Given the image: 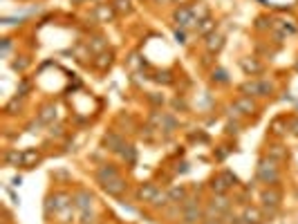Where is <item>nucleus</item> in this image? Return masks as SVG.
<instances>
[{
  "instance_id": "f257e3e1",
  "label": "nucleus",
  "mask_w": 298,
  "mask_h": 224,
  "mask_svg": "<svg viewBox=\"0 0 298 224\" xmlns=\"http://www.w3.org/2000/svg\"><path fill=\"white\" fill-rule=\"evenodd\" d=\"M255 179L265 184V186H276L278 181H280V166L278 161L269 159V157H262L255 166Z\"/></svg>"
},
{
  "instance_id": "f03ea898",
  "label": "nucleus",
  "mask_w": 298,
  "mask_h": 224,
  "mask_svg": "<svg viewBox=\"0 0 298 224\" xmlns=\"http://www.w3.org/2000/svg\"><path fill=\"white\" fill-rule=\"evenodd\" d=\"M280 200H282V193L278 191L276 186H265L260 193V208L265 213L267 220H274L280 208Z\"/></svg>"
},
{
  "instance_id": "7ed1b4c3",
  "label": "nucleus",
  "mask_w": 298,
  "mask_h": 224,
  "mask_svg": "<svg viewBox=\"0 0 298 224\" xmlns=\"http://www.w3.org/2000/svg\"><path fill=\"white\" fill-rule=\"evenodd\" d=\"M180 211H182V222L184 224H200L204 220V211L200 206V200H195V198L184 200Z\"/></svg>"
},
{
  "instance_id": "20e7f679",
  "label": "nucleus",
  "mask_w": 298,
  "mask_h": 224,
  "mask_svg": "<svg viewBox=\"0 0 298 224\" xmlns=\"http://www.w3.org/2000/svg\"><path fill=\"white\" fill-rule=\"evenodd\" d=\"M69 202H72V198H69L65 191H56L52 193L47 198V202H45V215H59L61 211H68L69 208Z\"/></svg>"
},
{
  "instance_id": "39448f33",
  "label": "nucleus",
  "mask_w": 298,
  "mask_h": 224,
  "mask_svg": "<svg viewBox=\"0 0 298 224\" xmlns=\"http://www.w3.org/2000/svg\"><path fill=\"white\" fill-rule=\"evenodd\" d=\"M173 21L184 29V27H197V16L193 14V7H177L173 11Z\"/></svg>"
},
{
  "instance_id": "423d86ee",
  "label": "nucleus",
  "mask_w": 298,
  "mask_h": 224,
  "mask_svg": "<svg viewBox=\"0 0 298 224\" xmlns=\"http://www.w3.org/2000/svg\"><path fill=\"white\" fill-rule=\"evenodd\" d=\"M231 110H233L235 117H249V114H253L255 110H258V106H255V101L251 99V96H240V99H235L233 106H231Z\"/></svg>"
},
{
  "instance_id": "0eeeda50",
  "label": "nucleus",
  "mask_w": 298,
  "mask_h": 224,
  "mask_svg": "<svg viewBox=\"0 0 298 224\" xmlns=\"http://www.w3.org/2000/svg\"><path fill=\"white\" fill-rule=\"evenodd\" d=\"M101 188L108 193V195H112V198H121L123 193L128 191V181L123 179L121 175H119V177H115V179H108V181H103V184H101Z\"/></svg>"
},
{
  "instance_id": "6e6552de",
  "label": "nucleus",
  "mask_w": 298,
  "mask_h": 224,
  "mask_svg": "<svg viewBox=\"0 0 298 224\" xmlns=\"http://www.w3.org/2000/svg\"><path fill=\"white\" fill-rule=\"evenodd\" d=\"M74 204L76 208H79L81 213L83 211H92V206H94V195H92L90 191H76L74 193Z\"/></svg>"
},
{
  "instance_id": "1a4fd4ad",
  "label": "nucleus",
  "mask_w": 298,
  "mask_h": 224,
  "mask_svg": "<svg viewBox=\"0 0 298 224\" xmlns=\"http://www.w3.org/2000/svg\"><path fill=\"white\" fill-rule=\"evenodd\" d=\"M242 220H245V224H265L267 222L260 206H245L242 208Z\"/></svg>"
},
{
  "instance_id": "9d476101",
  "label": "nucleus",
  "mask_w": 298,
  "mask_h": 224,
  "mask_svg": "<svg viewBox=\"0 0 298 224\" xmlns=\"http://www.w3.org/2000/svg\"><path fill=\"white\" fill-rule=\"evenodd\" d=\"M119 175H121V173L117 171L115 164H103L96 168V181H99V184H103V181H108V179H115V177H119Z\"/></svg>"
},
{
  "instance_id": "9b49d317",
  "label": "nucleus",
  "mask_w": 298,
  "mask_h": 224,
  "mask_svg": "<svg viewBox=\"0 0 298 224\" xmlns=\"http://www.w3.org/2000/svg\"><path fill=\"white\" fill-rule=\"evenodd\" d=\"M103 146H106L108 150H112V153H119V150L123 148V137L121 134H117L115 130H108V134L103 137Z\"/></svg>"
},
{
  "instance_id": "f8f14e48",
  "label": "nucleus",
  "mask_w": 298,
  "mask_h": 224,
  "mask_svg": "<svg viewBox=\"0 0 298 224\" xmlns=\"http://www.w3.org/2000/svg\"><path fill=\"white\" fill-rule=\"evenodd\" d=\"M267 157L280 164V161H287L289 153H287V148H285L282 144H269V146H267Z\"/></svg>"
},
{
  "instance_id": "ddd939ff",
  "label": "nucleus",
  "mask_w": 298,
  "mask_h": 224,
  "mask_svg": "<svg viewBox=\"0 0 298 224\" xmlns=\"http://www.w3.org/2000/svg\"><path fill=\"white\" fill-rule=\"evenodd\" d=\"M115 16H117V11H115V7H112V5H103V2H101V5L94 7V18L99 22H110Z\"/></svg>"
},
{
  "instance_id": "4468645a",
  "label": "nucleus",
  "mask_w": 298,
  "mask_h": 224,
  "mask_svg": "<svg viewBox=\"0 0 298 224\" xmlns=\"http://www.w3.org/2000/svg\"><path fill=\"white\" fill-rule=\"evenodd\" d=\"M160 191V188L155 186L153 181H146V184H141V186L137 188V200L139 202H146V204H150V200L155 198V193Z\"/></svg>"
},
{
  "instance_id": "2eb2a0df",
  "label": "nucleus",
  "mask_w": 298,
  "mask_h": 224,
  "mask_svg": "<svg viewBox=\"0 0 298 224\" xmlns=\"http://www.w3.org/2000/svg\"><path fill=\"white\" fill-rule=\"evenodd\" d=\"M204 45H206V49L211 54H215V52H220V49L224 47V36H222V34H218V32H213V34H208V36H206Z\"/></svg>"
},
{
  "instance_id": "dca6fc26",
  "label": "nucleus",
  "mask_w": 298,
  "mask_h": 224,
  "mask_svg": "<svg viewBox=\"0 0 298 224\" xmlns=\"http://www.w3.org/2000/svg\"><path fill=\"white\" fill-rule=\"evenodd\" d=\"M208 188L213 191V195H227V191L231 188V184H229L227 179H224L222 175H218V177H213V179H211Z\"/></svg>"
},
{
  "instance_id": "f3484780",
  "label": "nucleus",
  "mask_w": 298,
  "mask_h": 224,
  "mask_svg": "<svg viewBox=\"0 0 298 224\" xmlns=\"http://www.w3.org/2000/svg\"><path fill=\"white\" fill-rule=\"evenodd\" d=\"M54 119H56V106H54V103H45V106H41V110H38V121L52 123Z\"/></svg>"
},
{
  "instance_id": "a211bd4d",
  "label": "nucleus",
  "mask_w": 298,
  "mask_h": 224,
  "mask_svg": "<svg viewBox=\"0 0 298 224\" xmlns=\"http://www.w3.org/2000/svg\"><path fill=\"white\" fill-rule=\"evenodd\" d=\"M213 29H215V22H213L211 16H204L202 21H197V27H195V32L200 34V36L206 38L208 34H213Z\"/></svg>"
},
{
  "instance_id": "6ab92c4d",
  "label": "nucleus",
  "mask_w": 298,
  "mask_h": 224,
  "mask_svg": "<svg viewBox=\"0 0 298 224\" xmlns=\"http://www.w3.org/2000/svg\"><path fill=\"white\" fill-rule=\"evenodd\" d=\"M112 59H115L112 52H101V54H96V59L92 61V63H94V67L99 69V72H106V69L112 65Z\"/></svg>"
},
{
  "instance_id": "aec40b11",
  "label": "nucleus",
  "mask_w": 298,
  "mask_h": 224,
  "mask_svg": "<svg viewBox=\"0 0 298 224\" xmlns=\"http://www.w3.org/2000/svg\"><path fill=\"white\" fill-rule=\"evenodd\" d=\"M5 164L7 166H23V159H25V153H21V150H16V148H9L5 153Z\"/></svg>"
},
{
  "instance_id": "412c9836",
  "label": "nucleus",
  "mask_w": 298,
  "mask_h": 224,
  "mask_svg": "<svg viewBox=\"0 0 298 224\" xmlns=\"http://www.w3.org/2000/svg\"><path fill=\"white\" fill-rule=\"evenodd\" d=\"M240 92H242L245 96H262L260 81H245V83L240 86Z\"/></svg>"
},
{
  "instance_id": "4be33fe9",
  "label": "nucleus",
  "mask_w": 298,
  "mask_h": 224,
  "mask_svg": "<svg viewBox=\"0 0 298 224\" xmlns=\"http://www.w3.org/2000/svg\"><path fill=\"white\" fill-rule=\"evenodd\" d=\"M41 153H38L36 148H27L25 150V159H23V166H25V168H34V166L36 164H41Z\"/></svg>"
},
{
  "instance_id": "5701e85b",
  "label": "nucleus",
  "mask_w": 298,
  "mask_h": 224,
  "mask_svg": "<svg viewBox=\"0 0 298 224\" xmlns=\"http://www.w3.org/2000/svg\"><path fill=\"white\" fill-rule=\"evenodd\" d=\"M168 204H173L170 198H168V191H157L155 193V198L150 200V206L153 208H164V206H168Z\"/></svg>"
},
{
  "instance_id": "b1692460",
  "label": "nucleus",
  "mask_w": 298,
  "mask_h": 224,
  "mask_svg": "<svg viewBox=\"0 0 298 224\" xmlns=\"http://www.w3.org/2000/svg\"><path fill=\"white\" fill-rule=\"evenodd\" d=\"M119 155H121V159L126 161L128 166H133L135 161H137V148H135V146H130V144H126L121 150H119Z\"/></svg>"
},
{
  "instance_id": "393cba45",
  "label": "nucleus",
  "mask_w": 298,
  "mask_h": 224,
  "mask_svg": "<svg viewBox=\"0 0 298 224\" xmlns=\"http://www.w3.org/2000/svg\"><path fill=\"white\" fill-rule=\"evenodd\" d=\"M168 198H170V202H173V204H180V202H184V200L188 198V193H186V188H184V186H173V188H168Z\"/></svg>"
},
{
  "instance_id": "a878e982",
  "label": "nucleus",
  "mask_w": 298,
  "mask_h": 224,
  "mask_svg": "<svg viewBox=\"0 0 298 224\" xmlns=\"http://www.w3.org/2000/svg\"><path fill=\"white\" fill-rule=\"evenodd\" d=\"M112 7H115V11H117V14L126 16V14H130V11H133V0H112Z\"/></svg>"
},
{
  "instance_id": "bb28decb",
  "label": "nucleus",
  "mask_w": 298,
  "mask_h": 224,
  "mask_svg": "<svg viewBox=\"0 0 298 224\" xmlns=\"http://www.w3.org/2000/svg\"><path fill=\"white\" fill-rule=\"evenodd\" d=\"M160 130H164L166 134L175 133V130H177V121H175V117H170V114H166V112H164V117H161V126H160Z\"/></svg>"
},
{
  "instance_id": "cd10ccee",
  "label": "nucleus",
  "mask_w": 298,
  "mask_h": 224,
  "mask_svg": "<svg viewBox=\"0 0 298 224\" xmlns=\"http://www.w3.org/2000/svg\"><path fill=\"white\" fill-rule=\"evenodd\" d=\"M240 65H242V69H245V72H247V74H260V72H262V65L260 63H255V61L253 59H242V61H240Z\"/></svg>"
},
{
  "instance_id": "c85d7f7f",
  "label": "nucleus",
  "mask_w": 298,
  "mask_h": 224,
  "mask_svg": "<svg viewBox=\"0 0 298 224\" xmlns=\"http://www.w3.org/2000/svg\"><path fill=\"white\" fill-rule=\"evenodd\" d=\"M106 41H103L101 36H94V38H90L88 41V47H92V52H96V54H101V52H106Z\"/></svg>"
},
{
  "instance_id": "c756f323",
  "label": "nucleus",
  "mask_w": 298,
  "mask_h": 224,
  "mask_svg": "<svg viewBox=\"0 0 298 224\" xmlns=\"http://www.w3.org/2000/svg\"><path fill=\"white\" fill-rule=\"evenodd\" d=\"M23 99H25V96H14V99H11L9 103H7L5 106V112H9V114H16V110H21V106H23Z\"/></svg>"
},
{
  "instance_id": "7c9ffc66",
  "label": "nucleus",
  "mask_w": 298,
  "mask_h": 224,
  "mask_svg": "<svg viewBox=\"0 0 298 224\" xmlns=\"http://www.w3.org/2000/svg\"><path fill=\"white\" fill-rule=\"evenodd\" d=\"M213 81H215V83H227V81H229V76H227V72H224V69H213Z\"/></svg>"
},
{
  "instance_id": "2f4dec72",
  "label": "nucleus",
  "mask_w": 298,
  "mask_h": 224,
  "mask_svg": "<svg viewBox=\"0 0 298 224\" xmlns=\"http://www.w3.org/2000/svg\"><path fill=\"white\" fill-rule=\"evenodd\" d=\"M81 224H96V215L92 211H83L81 213Z\"/></svg>"
},
{
  "instance_id": "473e14b6",
  "label": "nucleus",
  "mask_w": 298,
  "mask_h": 224,
  "mask_svg": "<svg viewBox=\"0 0 298 224\" xmlns=\"http://www.w3.org/2000/svg\"><path fill=\"white\" fill-rule=\"evenodd\" d=\"M285 121H287V130H289V133L298 137V117H289V119H285Z\"/></svg>"
},
{
  "instance_id": "72a5a7b5",
  "label": "nucleus",
  "mask_w": 298,
  "mask_h": 224,
  "mask_svg": "<svg viewBox=\"0 0 298 224\" xmlns=\"http://www.w3.org/2000/svg\"><path fill=\"white\" fill-rule=\"evenodd\" d=\"M27 65H29V59L27 56H21V61H14V69H27Z\"/></svg>"
},
{
  "instance_id": "f704fd0d",
  "label": "nucleus",
  "mask_w": 298,
  "mask_h": 224,
  "mask_svg": "<svg viewBox=\"0 0 298 224\" xmlns=\"http://www.w3.org/2000/svg\"><path fill=\"white\" fill-rule=\"evenodd\" d=\"M220 175H222V177H224V179L229 181L231 186H235V184H238V177H235V175H233V173H229V171H222V173H220Z\"/></svg>"
},
{
  "instance_id": "c9c22d12",
  "label": "nucleus",
  "mask_w": 298,
  "mask_h": 224,
  "mask_svg": "<svg viewBox=\"0 0 298 224\" xmlns=\"http://www.w3.org/2000/svg\"><path fill=\"white\" fill-rule=\"evenodd\" d=\"M280 29L282 32H287V34H296V27H294L289 21H280Z\"/></svg>"
},
{
  "instance_id": "e433bc0d",
  "label": "nucleus",
  "mask_w": 298,
  "mask_h": 224,
  "mask_svg": "<svg viewBox=\"0 0 298 224\" xmlns=\"http://www.w3.org/2000/svg\"><path fill=\"white\" fill-rule=\"evenodd\" d=\"M175 38H177V43H180V45H184V43H186V32H184L182 27H180V29H175Z\"/></svg>"
},
{
  "instance_id": "4c0bfd02",
  "label": "nucleus",
  "mask_w": 298,
  "mask_h": 224,
  "mask_svg": "<svg viewBox=\"0 0 298 224\" xmlns=\"http://www.w3.org/2000/svg\"><path fill=\"white\" fill-rule=\"evenodd\" d=\"M227 133H229V134H238L240 133V123H227Z\"/></svg>"
},
{
  "instance_id": "58836bf2",
  "label": "nucleus",
  "mask_w": 298,
  "mask_h": 224,
  "mask_svg": "<svg viewBox=\"0 0 298 224\" xmlns=\"http://www.w3.org/2000/svg\"><path fill=\"white\" fill-rule=\"evenodd\" d=\"M148 101L153 103V106H164V96H155V94H150V96H148Z\"/></svg>"
},
{
  "instance_id": "ea45409f",
  "label": "nucleus",
  "mask_w": 298,
  "mask_h": 224,
  "mask_svg": "<svg viewBox=\"0 0 298 224\" xmlns=\"http://www.w3.org/2000/svg\"><path fill=\"white\" fill-rule=\"evenodd\" d=\"M155 79L160 81V83H161V81H164V83H170V81H173V79H170V74H168V72H160V74L155 76Z\"/></svg>"
},
{
  "instance_id": "a19ab883",
  "label": "nucleus",
  "mask_w": 298,
  "mask_h": 224,
  "mask_svg": "<svg viewBox=\"0 0 298 224\" xmlns=\"http://www.w3.org/2000/svg\"><path fill=\"white\" fill-rule=\"evenodd\" d=\"M272 133H274V134H282V133H287V130H282L280 121H274V126H272Z\"/></svg>"
},
{
  "instance_id": "79ce46f5",
  "label": "nucleus",
  "mask_w": 298,
  "mask_h": 224,
  "mask_svg": "<svg viewBox=\"0 0 298 224\" xmlns=\"http://www.w3.org/2000/svg\"><path fill=\"white\" fill-rule=\"evenodd\" d=\"M9 49H11V41H9V38H5V41H2V56H7Z\"/></svg>"
},
{
  "instance_id": "37998d69",
  "label": "nucleus",
  "mask_w": 298,
  "mask_h": 224,
  "mask_svg": "<svg viewBox=\"0 0 298 224\" xmlns=\"http://www.w3.org/2000/svg\"><path fill=\"white\" fill-rule=\"evenodd\" d=\"M200 224H224V222H222L220 218H204Z\"/></svg>"
},
{
  "instance_id": "c03bdc74",
  "label": "nucleus",
  "mask_w": 298,
  "mask_h": 224,
  "mask_svg": "<svg viewBox=\"0 0 298 224\" xmlns=\"http://www.w3.org/2000/svg\"><path fill=\"white\" fill-rule=\"evenodd\" d=\"M265 22H267V21H265V18H258V25H255V27H258V29H265V27H267V25H265Z\"/></svg>"
},
{
  "instance_id": "a18cd8bd",
  "label": "nucleus",
  "mask_w": 298,
  "mask_h": 224,
  "mask_svg": "<svg viewBox=\"0 0 298 224\" xmlns=\"http://www.w3.org/2000/svg\"><path fill=\"white\" fill-rule=\"evenodd\" d=\"M85 0H72V5H83Z\"/></svg>"
},
{
  "instance_id": "49530a36",
  "label": "nucleus",
  "mask_w": 298,
  "mask_h": 224,
  "mask_svg": "<svg viewBox=\"0 0 298 224\" xmlns=\"http://www.w3.org/2000/svg\"><path fill=\"white\" fill-rule=\"evenodd\" d=\"M175 2H180V0H175Z\"/></svg>"
},
{
  "instance_id": "de8ad7c7",
  "label": "nucleus",
  "mask_w": 298,
  "mask_h": 224,
  "mask_svg": "<svg viewBox=\"0 0 298 224\" xmlns=\"http://www.w3.org/2000/svg\"><path fill=\"white\" fill-rule=\"evenodd\" d=\"M2 224H7V222H2Z\"/></svg>"
}]
</instances>
